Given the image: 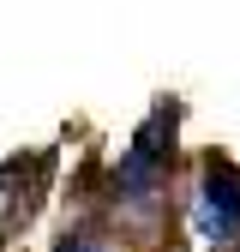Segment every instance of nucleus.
I'll return each mask as SVG.
<instances>
[{"mask_svg": "<svg viewBox=\"0 0 240 252\" xmlns=\"http://www.w3.org/2000/svg\"><path fill=\"white\" fill-rule=\"evenodd\" d=\"M168 162H174V102H162L132 132L126 156H120V168H114V198L120 204H156L162 180H168Z\"/></svg>", "mask_w": 240, "mask_h": 252, "instance_id": "obj_1", "label": "nucleus"}, {"mask_svg": "<svg viewBox=\"0 0 240 252\" xmlns=\"http://www.w3.org/2000/svg\"><path fill=\"white\" fill-rule=\"evenodd\" d=\"M198 234L210 246H228L240 240V168L228 156H204V174H198Z\"/></svg>", "mask_w": 240, "mask_h": 252, "instance_id": "obj_2", "label": "nucleus"}, {"mask_svg": "<svg viewBox=\"0 0 240 252\" xmlns=\"http://www.w3.org/2000/svg\"><path fill=\"white\" fill-rule=\"evenodd\" d=\"M54 252H108V246H102V234H96V228H78V234H66V240H60Z\"/></svg>", "mask_w": 240, "mask_h": 252, "instance_id": "obj_3", "label": "nucleus"}]
</instances>
